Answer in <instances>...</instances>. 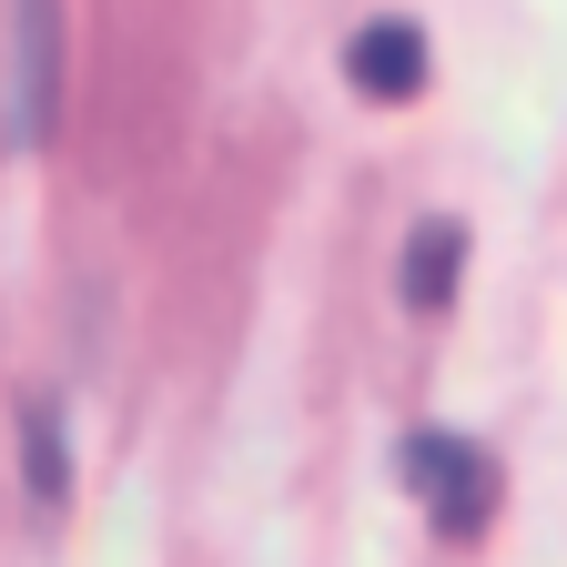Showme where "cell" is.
<instances>
[{
    "instance_id": "277c9868",
    "label": "cell",
    "mask_w": 567,
    "mask_h": 567,
    "mask_svg": "<svg viewBox=\"0 0 567 567\" xmlns=\"http://www.w3.org/2000/svg\"><path fill=\"white\" fill-rule=\"evenodd\" d=\"M21 21V132L51 142V112H61V0H11Z\"/></svg>"
},
{
    "instance_id": "5b68a950",
    "label": "cell",
    "mask_w": 567,
    "mask_h": 567,
    "mask_svg": "<svg viewBox=\"0 0 567 567\" xmlns=\"http://www.w3.org/2000/svg\"><path fill=\"white\" fill-rule=\"evenodd\" d=\"M21 446H31V496L41 507H61V486H71V466H61V405H21Z\"/></svg>"
},
{
    "instance_id": "6da1fadb",
    "label": "cell",
    "mask_w": 567,
    "mask_h": 567,
    "mask_svg": "<svg viewBox=\"0 0 567 567\" xmlns=\"http://www.w3.org/2000/svg\"><path fill=\"white\" fill-rule=\"evenodd\" d=\"M395 476L425 517H436V537H476L496 517V456L476 436H456V425H415V436L395 446Z\"/></svg>"
},
{
    "instance_id": "7a4b0ae2",
    "label": "cell",
    "mask_w": 567,
    "mask_h": 567,
    "mask_svg": "<svg viewBox=\"0 0 567 567\" xmlns=\"http://www.w3.org/2000/svg\"><path fill=\"white\" fill-rule=\"evenodd\" d=\"M344 82L365 92V102H415V92H425V31L395 21V11L365 21V31L344 41Z\"/></svg>"
},
{
    "instance_id": "3957f363",
    "label": "cell",
    "mask_w": 567,
    "mask_h": 567,
    "mask_svg": "<svg viewBox=\"0 0 567 567\" xmlns=\"http://www.w3.org/2000/svg\"><path fill=\"white\" fill-rule=\"evenodd\" d=\"M456 274H466V224L456 213H425V224L405 234V254H395V305L405 315H446Z\"/></svg>"
}]
</instances>
